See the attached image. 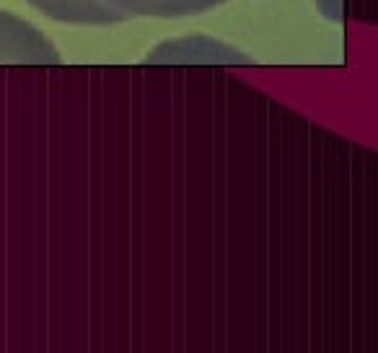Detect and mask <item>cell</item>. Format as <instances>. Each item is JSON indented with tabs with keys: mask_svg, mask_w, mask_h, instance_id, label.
<instances>
[{
	"mask_svg": "<svg viewBox=\"0 0 378 353\" xmlns=\"http://www.w3.org/2000/svg\"><path fill=\"white\" fill-rule=\"evenodd\" d=\"M57 52L28 24L0 10V63H57Z\"/></svg>",
	"mask_w": 378,
	"mask_h": 353,
	"instance_id": "cell-1",
	"label": "cell"
},
{
	"mask_svg": "<svg viewBox=\"0 0 378 353\" xmlns=\"http://www.w3.org/2000/svg\"><path fill=\"white\" fill-rule=\"evenodd\" d=\"M28 6L42 10L44 16L63 24H81V26H109L127 16L117 8L106 6L104 0H26Z\"/></svg>",
	"mask_w": 378,
	"mask_h": 353,
	"instance_id": "cell-2",
	"label": "cell"
},
{
	"mask_svg": "<svg viewBox=\"0 0 378 353\" xmlns=\"http://www.w3.org/2000/svg\"><path fill=\"white\" fill-rule=\"evenodd\" d=\"M104 3L124 13V16L181 19V16H197V13H205L210 8H217L226 0H104Z\"/></svg>",
	"mask_w": 378,
	"mask_h": 353,
	"instance_id": "cell-3",
	"label": "cell"
}]
</instances>
